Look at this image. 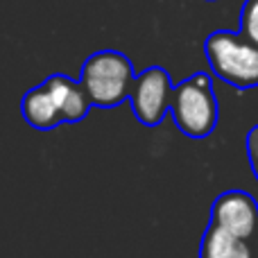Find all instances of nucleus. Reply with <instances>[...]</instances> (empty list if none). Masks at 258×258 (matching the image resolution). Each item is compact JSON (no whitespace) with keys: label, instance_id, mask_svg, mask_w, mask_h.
Returning <instances> with one entry per match:
<instances>
[{"label":"nucleus","instance_id":"3","mask_svg":"<svg viewBox=\"0 0 258 258\" xmlns=\"http://www.w3.org/2000/svg\"><path fill=\"white\" fill-rule=\"evenodd\" d=\"M80 82L93 107L113 109L129 100L136 73L127 54L118 50H98L82 63Z\"/></svg>","mask_w":258,"mask_h":258},{"label":"nucleus","instance_id":"1","mask_svg":"<svg viewBox=\"0 0 258 258\" xmlns=\"http://www.w3.org/2000/svg\"><path fill=\"white\" fill-rule=\"evenodd\" d=\"M204 54L213 75L224 84L238 91L258 86V45L240 30H215L206 36Z\"/></svg>","mask_w":258,"mask_h":258},{"label":"nucleus","instance_id":"12","mask_svg":"<svg viewBox=\"0 0 258 258\" xmlns=\"http://www.w3.org/2000/svg\"><path fill=\"white\" fill-rule=\"evenodd\" d=\"M209 3H215V0H209Z\"/></svg>","mask_w":258,"mask_h":258},{"label":"nucleus","instance_id":"9","mask_svg":"<svg viewBox=\"0 0 258 258\" xmlns=\"http://www.w3.org/2000/svg\"><path fill=\"white\" fill-rule=\"evenodd\" d=\"M240 32L258 45V0H245L240 12Z\"/></svg>","mask_w":258,"mask_h":258},{"label":"nucleus","instance_id":"10","mask_svg":"<svg viewBox=\"0 0 258 258\" xmlns=\"http://www.w3.org/2000/svg\"><path fill=\"white\" fill-rule=\"evenodd\" d=\"M245 147H247V159H249L251 172H254V177L258 181V125H254L249 132H247Z\"/></svg>","mask_w":258,"mask_h":258},{"label":"nucleus","instance_id":"5","mask_svg":"<svg viewBox=\"0 0 258 258\" xmlns=\"http://www.w3.org/2000/svg\"><path fill=\"white\" fill-rule=\"evenodd\" d=\"M211 224L245 240L258 238V202L245 190H224L211 204Z\"/></svg>","mask_w":258,"mask_h":258},{"label":"nucleus","instance_id":"2","mask_svg":"<svg viewBox=\"0 0 258 258\" xmlns=\"http://www.w3.org/2000/svg\"><path fill=\"white\" fill-rule=\"evenodd\" d=\"M170 113L177 129L192 141H202L218 127L220 107L209 73H195L172 89Z\"/></svg>","mask_w":258,"mask_h":258},{"label":"nucleus","instance_id":"4","mask_svg":"<svg viewBox=\"0 0 258 258\" xmlns=\"http://www.w3.org/2000/svg\"><path fill=\"white\" fill-rule=\"evenodd\" d=\"M172 80L168 71L161 66H150L136 75L129 104L136 116V120L145 127H156L163 122L165 113L170 111V100H172Z\"/></svg>","mask_w":258,"mask_h":258},{"label":"nucleus","instance_id":"6","mask_svg":"<svg viewBox=\"0 0 258 258\" xmlns=\"http://www.w3.org/2000/svg\"><path fill=\"white\" fill-rule=\"evenodd\" d=\"M43 84L48 86L50 95L54 100V107H57L59 116H61L63 125H73V122H80L89 116V111L93 109L89 93L84 91L80 80H71L68 75L61 73H54V75L45 77Z\"/></svg>","mask_w":258,"mask_h":258},{"label":"nucleus","instance_id":"7","mask_svg":"<svg viewBox=\"0 0 258 258\" xmlns=\"http://www.w3.org/2000/svg\"><path fill=\"white\" fill-rule=\"evenodd\" d=\"M21 113H23V120L30 127L39 129V132H50V129L63 125L61 116H59L57 107H54L52 95H50L48 86H45L43 82L23 95Z\"/></svg>","mask_w":258,"mask_h":258},{"label":"nucleus","instance_id":"11","mask_svg":"<svg viewBox=\"0 0 258 258\" xmlns=\"http://www.w3.org/2000/svg\"><path fill=\"white\" fill-rule=\"evenodd\" d=\"M254 247H256V256H258V240H256V245H254Z\"/></svg>","mask_w":258,"mask_h":258},{"label":"nucleus","instance_id":"8","mask_svg":"<svg viewBox=\"0 0 258 258\" xmlns=\"http://www.w3.org/2000/svg\"><path fill=\"white\" fill-rule=\"evenodd\" d=\"M200 258H258L251 240L238 238L209 222L200 242Z\"/></svg>","mask_w":258,"mask_h":258}]
</instances>
